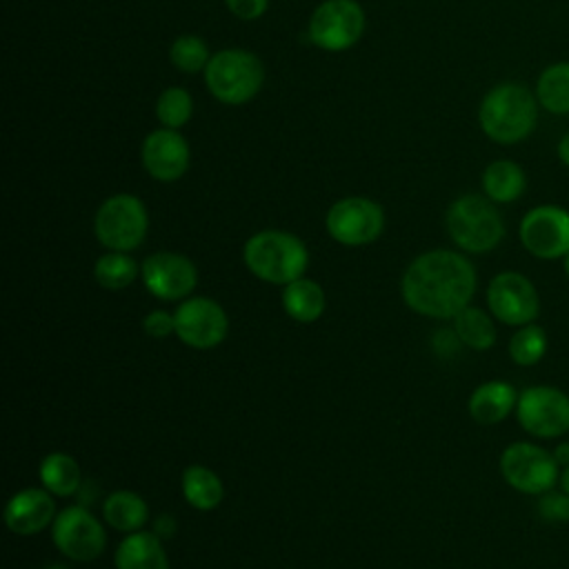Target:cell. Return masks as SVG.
<instances>
[{
  "label": "cell",
  "instance_id": "obj_1",
  "mask_svg": "<svg viewBox=\"0 0 569 569\" xmlns=\"http://www.w3.org/2000/svg\"><path fill=\"white\" fill-rule=\"evenodd\" d=\"M400 289L416 313L440 320L456 318L473 298L476 269L462 253L433 249L407 267Z\"/></svg>",
  "mask_w": 569,
  "mask_h": 569
},
{
  "label": "cell",
  "instance_id": "obj_2",
  "mask_svg": "<svg viewBox=\"0 0 569 569\" xmlns=\"http://www.w3.org/2000/svg\"><path fill=\"white\" fill-rule=\"evenodd\" d=\"M538 100L520 82H500L489 89L478 109L485 136L498 144H516L531 136L538 122Z\"/></svg>",
  "mask_w": 569,
  "mask_h": 569
},
{
  "label": "cell",
  "instance_id": "obj_3",
  "mask_svg": "<svg viewBox=\"0 0 569 569\" xmlns=\"http://www.w3.org/2000/svg\"><path fill=\"white\" fill-rule=\"evenodd\" d=\"M249 271L271 284H289L302 278L309 253L305 242L287 231L267 229L253 233L242 249Z\"/></svg>",
  "mask_w": 569,
  "mask_h": 569
},
{
  "label": "cell",
  "instance_id": "obj_4",
  "mask_svg": "<svg viewBox=\"0 0 569 569\" xmlns=\"http://www.w3.org/2000/svg\"><path fill=\"white\" fill-rule=\"evenodd\" d=\"M449 238L469 253H487L505 238V222L487 196L465 193L456 198L445 216Z\"/></svg>",
  "mask_w": 569,
  "mask_h": 569
},
{
  "label": "cell",
  "instance_id": "obj_5",
  "mask_svg": "<svg viewBox=\"0 0 569 569\" xmlns=\"http://www.w3.org/2000/svg\"><path fill=\"white\" fill-rule=\"evenodd\" d=\"M204 82L216 100L224 104H242L260 91L264 69L251 51L220 49L204 67Z\"/></svg>",
  "mask_w": 569,
  "mask_h": 569
},
{
  "label": "cell",
  "instance_id": "obj_6",
  "mask_svg": "<svg viewBox=\"0 0 569 569\" xmlns=\"http://www.w3.org/2000/svg\"><path fill=\"white\" fill-rule=\"evenodd\" d=\"M498 465L505 482L525 496L538 498L545 491L558 487L560 465L551 451L536 442H511L502 449Z\"/></svg>",
  "mask_w": 569,
  "mask_h": 569
},
{
  "label": "cell",
  "instance_id": "obj_7",
  "mask_svg": "<svg viewBox=\"0 0 569 569\" xmlns=\"http://www.w3.org/2000/svg\"><path fill=\"white\" fill-rule=\"evenodd\" d=\"M518 425L533 438L556 440L569 431V393L553 385H533L518 393Z\"/></svg>",
  "mask_w": 569,
  "mask_h": 569
},
{
  "label": "cell",
  "instance_id": "obj_8",
  "mask_svg": "<svg viewBox=\"0 0 569 569\" xmlns=\"http://www.w3.org/2000/svg\"><path fill=\"white\" fill-rule=\"evenodd\" d=\"M149 218L144 204L131 193L107 198L96 213V238L111 251H131L147 236Z\"/></svg>",
  "mask_w": 569,
  "mask_h": 569
},
{
  "label": "cell",
  "instance_id": "obj_9",
  "mask_svg": "<svg viewBox=\"0 0 569 569\" xmlns=\"http://www.w3.org/2000/svg\"><path fill=\"white\" fill-rule=\"evenodd\" d=\"M518 236L533 258L560 260L569 253V211L558 204H538L522 216Z\"/></svg>",
  "mask_w": 569,
  "mask_h": 569
},
{
  "label": "cell",
  "instance_id": "obj_10",
  "mask_svg": "<svg viewBox=\"0 0 569 569\" xmlns=\"http://www.w3.org/2000/svg\"><path fill=\"white\" fill-rule=\"evenodd\" d=\"M487 307L502 325L522 327L536 322L540 313V296L525 273L500 271L487 287Z\"/></svg>",
  "mask_w": 569,
  "mask_h": 569
},
{
  "label": "cell",
  "instance_id": "obj_11",
  "mask_svg": "<svg viewBox=\"0 0 569 569\" xmlns=\"http://www.w3.org/2000/svg\"><path fill=\"white\" fill-rule=\"evenodd\" d=\"M365 31V11L356 0H325L309 18V38L327 51L353 47Z\"/></svg>",
  "mask_w": 569,
  "mask_h": 569
},
{
  "label": "cell",
  "instance_id": "obj_12",
  "mask_svg": "<svg viewBox=\"0 0 569 569\" xmlns=\"http://www.w3.org/2000/svg\"><path fill=\"white\" fill-rule=\"evenodd\" d=\"M385 227L382 207L362 196H349L331 204L327 211V231L347 247L373 242Z\"/></svg>",
  "mask_w": 569,
  "mask_h": 569
},
{
  "label": "cell",
  "instance_id": "obj_13",
  "mask_svg": "<svg viewBox=\"0 0 569 569\" xmlns=\"http://www.w3.org/2000/svg\"><path fill=\"white\" fill-rule=\"evenodd\" d=\"M51 538L67 558L78 562L96 560L107 542L102 525L78 505L67 507L56 516Z\"/></svg>",
  "mask_w": 569,
  "mask_h": 569
},
{
  "label": "cell",
  "instance_id": "obj_14",
  "mask_svg": "<svg viewBox=\"0 0 569 569\" xmlns=\"http://www.w3.org/2000/svg\"><path fill=\"white\" fill-rule=\"evenodd\" d=\"M176 336L193 349L218 347L229 331L224 309L211 298H189L176 313Z\"/></svg>",
  "mask_w": 569,
  "mask_h": 569
},
{
  "label": "cell",
  "instance_id": "obj_15",
  "mask_svg": "<svg viewBox=\"0 0 569 569\" xmlns=\"http://www.w3.org/2000/svg\"><path fill=\"white\" fill-rule=\"evenodd\" d=\"M142 282L160 300H180L193 291L198 271L187 256L158 251L142 262Z\"/></svg>",
  "mask_w": 569,
  "mask_h": 569
},
{
  "label": "cell",
  "instance_id": "obj_16",
  "mask_svg": "<svg viewBox=\"0 0 569 569\" xmlns=\"http://www.w3.org/2000/svg\"><path fill=\"white\" fill-rule=\"evenodd\" d=\"M142 167L160 182H173L187 171L189 144L178 129H156L144 138Z\"/></svg>",
  "mask_w": 569,
  "mask_h": 569
},
{
  "label": "cell",
  "instance_id": "obj_17",
  "mask_svg": "<svg viewBox=\"0 0 569 569\" xmlns=\"http://www.w3.org/2000/svg\"><path fill=\"white\" fill-rule=\"evenodd\" d=\"M51 520H56V502L47 489L27 487L18 491L4 507V522L18 536L38 533Z\"/></svg>",
  "mask_w": 569,
  "mask_h": 569
},
{
  "label": "cell",
  "instance_id": "obj_18",
  "mask_svg": "<svg viewBox=\"0 0 569 569\" xmlns=\"http://www.w3.org/2000/svg\"><path fill=\"white\" fill-rule=\"evenodd\" d=\"M518 391L505 380H487L469 396V416L478 425H498L516 411Z\"/></svg>",
  "mask_w": 569,
  "mask_h": 569
},
{
  "label": "cell",
  "instance_id": "obj_19",
  "mask_svg": "<svg viewBox=\"0 0 569 569\" xmlns=\"http://www.w3.org/2000/svg\"><path fill=\"white\" fill-rule=\"evenodd\" d=\"M116 569H169L158 533L133 531L116 549Z\"/></svg>",
  "mask_w": 569,
  "mask_h": 569
},
{
  "label": "cell",
  "instance_id": "obj_20",
  "mask_svg": "<svg viewBox=\"0 0 569 569\" xmlns=\"http://www.w3.org/2000/svg\"><path fill=\"white\" fill-rule=\"evenodd\" d=\"M525 189L527 176L513 160H493L482 171V191L491 202H513L525 193Z\"/></svg>",
  "mask_w": 569,
  "mask_h": 569
},
{
  "label": "cell",
  "instance_id": "obj_21",
  "mask_svg": "<svg viewBox=\"0 0 569 569\" xmlns=\"http://www.w3.org/2000/svg\"><path fill=\"white\" fill-rule=\"evenodd\" d=\"M536 100L540 109L553 116H569V62L545 67L536 80Z\"/></svg>",
  "mask_w": 569,
  "mask_h": 569
},
{
  "label": "cell",
  "instance_id": "obj_22",
  "mask_svg": "<svg viewBox=\"0 0 569 569\" xmlns=\"http://www.w3.org/2000/svg\"><path fill=\"white\" fill-rule=\"evenodd\" d=\"M102 516H104L107 525H111L113 529L133 533V531H140L142 525L147 522L149 509H147V502L138 493L120 489V491H113L107 496V500L102 505Z\"/></svg>",
  "mask_w": 569,
  "mask_h": 569
},
{
  "label": "cell",
  "instance_id": "obj_23",
  "mask_svg": "<svg viewBox=\"0 0 569 569\" xmlns=\"http://www.w3.org/2000/svg\"><path fill=\"white\" fill-rule=\"evenodd\" d=\"M284 311L298 322H313L325 311V291L309 278H298L284 284L282 291Z\"/></svg>",
  "mask_w": 569,
  "mask_h": 569
},
{
  "label": "cell",
  "instance_id": "obj_24",
  "mask_svg": "<svg viewBox=\"0 0 569 569\" xmlns=\"http://www.w3.org/2000/svg\"><path fill=\"white\" fill-rule=\"evenodd\" d=\"M182 493L193 509L209 511L222 500V482L209 467L191 465L182 471Z\"/></svg>",
  "mask_w": 569,
  "mask_h": 569
},
{
  "label": "cell",
  "instance_id": "obj_25",
  "mask_svg": "<svg viewBox=\"0 0 569 569\" xmlns=\"http://www.w3.org/2000/svg\"><path fill=\"white\" fill-rule=\"evenodd\" d=\"M453 331L458 333L460 342L469 349L476 351H487L496 345V325L491 316L478 307H465L456 318H453Z\"/></svg>",
  "mask_w": 569,
  "mask_h": 569
},
{
  "label": "cell",
  "instance_id": "obj_26",
  "mask_svg": "<svg viewBox=\"0 0 569 569\" xmlns=\"http://www.w3.org/2000/svg\"><path fill=\"white\" fill-rule=\"evenodd\" d=\"M40 480L53 496H71L80 487V467L71 456L53 451L40 462Z\"/></svg>",
  "mask_w": 569,
  "mask_h": 569
},
{
  "label": "cell",
  "instance_id": "obj_27",
  "mask_svg": "<svg viewBox=\"0 0 569 569\" xmlns=\"http://www.w3.org/2000/svg\"><path fill=\"white\" fill-rule=\"evenodd\" d=\"M547 347H549V338L545 329L536 322H529L518 327L509 338V358L518 367H533L545 358Z\"/></svg>",
  "mask_w": 569,
  "mask_h": 569
},
{
  "label": "cell",
  "instance_id": "obj_28",
  "mask_svg": "<svg viewBox=\"0 0 569 569\" xmlns=\"http://www.w3.org/2000/svg\"><path fill=\"white\" fill-rule=\"evenodd\" d=\"M93 276L100 287L118 291L136 280L138 264L133 258L127 256V251H109L96 260Z\"/></svg>",
  "mask_w": 569,
  "mask_h": 569
},
{
  "label": "cell",
  "instance_id": "obj_29",
  "mask_svg": "<svg viewBox=\"0 0 569 569\" xmlns=\"http://www.w3.org/2000/svg\"><path fill=\"white\" fill-rule=\"evenodd\" d=\"M191 111V96L182 87H167L156 102V116L167 129H180L182 124H187Z\"/></svg>",
  "mask_w": 569,
  "mask_h": 569
},
{
  "label": "cell",
  "instance_id": "obj_30",
  "mask_svg": "<svg viewBox=\"0 0 569 569\" xmlns=\"http://www.w3.org/2000/svg\"><path fill=\"white\" fill-rule=\"evenodd\" d=\"M169 58H171L173 67H178L184 73L204 71L207 62L211 60L204 40L198 38V36H180V38H176L171 49H169Z\"/></svg>",
  "mask_w": 569,
  "mask_h": 569
},
{
  "label": "cell",
  "instance_id": "obj_31",
  "mask_svg": "<svg viewBox=\"0 0 569 569\" xmlns=\"http://www.w3.org/2000/svg\"><path fill=\"white\" fill-rule=\"evenodd\" d=\"M536 513L551 525H565L569 522V493H565L560 487H553L538 496Z\"/></svg>",
  "mask_w": 569,
  "mask_h": 569
},
{
  "label": "cell",
  "instance_id": "obj_32",
  "mask_svg": "<svg viewBox=\"0 0 569 569\" xmlns=\"http://www.w3.org/2000/svg\"><path fill=\"white\" fill-rule=\"evenodd\" d=\"M142 329L144 333H149L151 338H167L169 333H176V318L173 313H167V311H151L144 316L142 320Z\"/></svg>",
  "mask_w": 569,
  "mask_h": 569
},
{
  "label": "cell",
  "instance_id": "obj_33",
  "mask_svg": "<svg viewBox=\"0 0 569 569\" xmlns=\"http://www.w3.org/2000/svg\"><path fill=\"white\" fill-rule=\"evenodd\" d=\"M229 11L240 20H256L267 11L269 0H224Z\"/></svg>",
  "mask_w": 569,
  "mask_h": 569
},
{
  "label": "cell",
  "instance_id": "obj_34",
  "mask_svg": "<svg viewBox=\"0 0 569 569\" xmlns=\"http://www.w3.org/2000/svg\"><path fill=\"white\" fill-rule=\"evenodd\" d=\"M551 453H553L556 462L560 465V469L567 467L569 465V440H560Z\"/></svg>",
  "mask_w": 569,
  "mask_h": 569
},
{
  "label": "cell",
  "instance_id": "obj_35",
  "mask_svg": "<svg viewBox=\"0 0 569 569\" xmlns=\"http://www.w3.org/2000/svg\"><path fill=\"white\" fill-rule=\"evenodd\" d=\"M156 533H160V538L173 533V520H171V516H160V518L156 520Z\"/></svg>",
  "mask_w": 569,
  "mask_h": 569
},
{
  "label": "cell",
  "instance_id": "obj_36",
  "mask_svg": "<svg viewBox=\"0 0 569 569\" xmlns=\"http://www.w3.org/2000/svg\"><path fill=\"white\" fill-rule=\"evenodd\" d=\"M558 158H560V162L565 164V167H569V131L560 138V142H558Z\"/></svg>",
  "mask_w": 569,
  "mask_h": 569
},
{
  "label": "cell",
  "instance_id": "obj_37",
  "mask_svg": "<svg viewBox=\"0 0 569 569\" xmlns=\"http://www.w3.org/2000/svg\"><path fill=\"white\" fill-rule=\"evenodd\" d=\"M558 487L565 491V493H569V465L567 467H562L560 469V478H558Z\"/></svg>",
  "mask_w": 569,
  "mask_h": 569
},
{
  "label": "cell",
  "instance_id": "obj_38",
  "mask_svg": "<svg viewBox=\"0 0 569 569\" xmlns=\"http://www.w3.org/2000/svg\"><path fill=\"white\" fill-rule=\"evenodd\" d=\"M562 269H565V273H567V278H569V253L562 258Z\"/></svg>",
  "mask_w": 569,
  "mask_h": 569
},
{
  "label": "cell",
  "instance_id": "obj_39",
  "mask_svg": "<svg viewBox=\"0 0 569 569\" xmlns=\"http://www.w3.org/2000/svg\"><path fill=\"white\" fill-rule=\"evenodd\" d=\"M47 569H69V567H64V565H51V567H47Z\"/></svg>",
  "mask_w": 569,
  "mask_h": 569
}]
</instances>
